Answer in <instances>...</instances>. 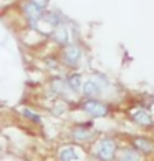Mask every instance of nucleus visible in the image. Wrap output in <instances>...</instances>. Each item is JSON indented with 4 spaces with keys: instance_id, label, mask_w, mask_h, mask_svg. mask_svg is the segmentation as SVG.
<instances>
[{
    "instance_id": "1",
    "label": "nucleus",
    "mask_w": 154,
    "mask_h": 161,
    "mask_svg": "<svg viewBox=\"0 0 154 161\" xmlns=\"http://www.w3.org/2000/svg\"><path fill=\"white\" fill-rule=\"evenodd\" d=\"M118 151H119V145H118L116 138L113 136H101L94 141L93 146V156L98 161H116Z\"/></svg>"
},
{
    "instance_id": "2",
    "label": "nucleus",
    "mask_w": 154,
    "mask_h": 161,
    "mask_svg": "<svg viewBox=\"0 0 154 161\" xmlns=\"http://www.w3.org/2000/svg\"><path fill=\"white\" fill-rule=\"evenodd\" d=\"M78 108L88 115L91 120H96V118H106L109 116L111 113V106L109 103L103 101L101 98H81Z\"/></svg>"
},
{
    "instance_id": "3",
    "label": "nucleus",
    "mask_w": 154,
    "mask_h": 161,
    "mask_svg": "<svg viewBox=\"0 0 154 161\" xmlns=\"http://www.w3.org/2000/svg\"><path fill=\"white\" fill-rule=\"evenodd\" d=\"M81 60H83V48L76 42L63 47L60 50V63L68 70H78Z\"/></svg>"
},
{
    "instance_id": "4",
    "label": "nucleus",
    "mask_w": 154,
    "mask_h": 161,
    "mask_svg": "<svg viewBox=\"0 0 154 161\" xmlns=\"http://www.w3.org/2000/svg\"><path fill=\"white\" fill-rule=\"evenodd\" d=\"M96 130L93 126V121H86V123H78L70 130V138L73 143L78 145H85V143H91L96 141Z\"/></svg>"
},
{
    "instance_id": "5",
    "label": "nucleus",
    "mask_w": 154,
    "mask_h": 161,
    "mask_svg": "<svg viewBox=\"0 0 154 161\" xmlns=\"http://www.w3.org/2000/svg\"><path fill=\"white\" fill-rule=\"evenodd\" d=\"M22 15H23V19H25V22L28 23V27L32 28V30H37L38 28V23L43 20V15H45V12L48 10V8H40L38 5H35L33 2H30V0H25V2L22 3Z\"/></svg>"
},
{
    "instance_id": "6",
    "label": "nucleus",
    "mask_w": 154,
    "mask_h": 161,
    "mask_svg": "<svg viewBox=\"0 0 154 161\" xmlns=\"http://www.w3.org/2000/svg\"><path fill=\"white\" fill-rule=\"evenodd\" d=\"M50 37L58 47H60V48H63V47H66L70 43H73V32H72V28H70L68 23L55 28V30H51Z\"/></svg>"
},
{
    "instance_id": "7",
    "label": "nucleus",
    "mask_w": 154,
    "mask_h": 161,
    "mask_svg": "<svg viewBox=\"0 0 154 161\" xmlns=\"http://www.w3.org/2000/svg\"><path fill=\"white\" fill-rule=\"evenodd\" d=\"M129 118H131L133 123H136L141 128L149 130V128L154 126V118L146 108H134V110H131L129 111Z\"/></svg>"
},
{
    "instance_id": "8",
    "label": "nucleus",
    "mask_w": 154,
    "mask_h": 161,
    "mask_svg": "<svg viewBox=\"0 0 154 161\" xmlns=\"http://www.w3.org/2000/svg\"><path fill=\"white\" fill-rule=\"evenodd\" d=\"M129 145L134 146L139 153H143L144 156H149V154L154 153V141L147 136H143V135H136L129 140Z\"/></svg>"
},
{
    "instance_id": "9",
    "label": "nucleus",
    "mask_w": 154,
    "mask_h": 161,
    "mask_svg": "<svg viewBox=\"0 0 154 161\" xmlns=\"http://www.w3.org/2000/svg\"><path fill=\"white\" fill-rule=\"evenodd\" d=\"M65 80H66V85L70 88L72 95H80L83 90V75L78 70H70L66 75H65Z\"/></svg>"
},
{
    "instance_id": "10",
    "label": "nucleus",
    "mask_w": 154,
    "mask_h": 161,
    "mask_svg": "<svg viewBox=\"0 0 154 161\" xmlns=\"http://www.w3.org/2000/svg\"><path fill=\"white\" fill-rule=\"evenodd\" d=\"M50 90L53 93V97H61V98H66L68 95H72L70 92V88L66 85V80H65V76H53L51 81H50Z\"/></svg>"
},
{
    "instance_id": "11",
    "label": "nucleus",
    "mask_w": 154,
    "mask_h": 161,
    "mask_svg": "<svg viewBox=\"0 0 154 161\" xmlns=\"http://www.w3.org/2000/svg\"><path fill=\"white\" fill-rule=\"evenodd\" d=\"M81 97L83 98H101L103 97V88L94 78L85 80L83 90H81Z\"/></svg>"
},
{
    "instance_id": "12",
    "label": "nucleus",
    "mask_w": 154,
    "mask_h": 161,
    "mask_svg": "<svg viewBox=\"0 0 154 161\" xmlns=\"http://www.w3.org/2000/svg\"><path fill=\"white\" fill-rule=\"evenodd\" d=\"M41 22L46 23V25H50L51 30H55V28L61 27V25H66V19H65V15L60 10H46Z\"/></svg>"
},
{
    "instance_id": "13",
    "label": "nucleus",
    "mask_w": 154,
    "mask_h": 161,
    "mask_svg": "<svg viewBox=\"0 0 154 161\" xmlns=\"http://www.w3.org/2000/svg\"><path fill=\"white\" fill-rule=\"evenodd\" d=\"M116 161H144V154L139 153L134 146H123L118 151Z\"/></svg>"
},
{
    "instance_id": "14",
    "label": "nucleus",
    "mask_w": 154,
    "mask_h": 161,
    "mask_svg": "<svg viewBox=\"0 0 154 161\" xmlns=\"http://www.w3.org/2000/svg\"><path fill=\"white\" fill-rule=\"evenodd\" d=\"M81 154L75 145H65L58 150V161H80Z\"/></svg>"
},
{
    "instance_id": "15",
    "label": "nucleus",
    "mask_w": 154,
    "mask_h": 161,
    "mask_svg": "<svg viewBox=\"0 0 154 161\" xmlns=\"http://www.w3.org/2000/svg\"><path fill=\"white\" fill-rule=\"evenodd\" d=\"M20 113H22V116L25 118V120L32 121L33 125H41V121H43L38 113L33 111L32 108H28V106H22V108H20Z\"/></svg>"
},
{
    "instance_id": "16",
    "label": "nucleus",
    "mask_w": 154,
    "mask_h": 161,
    "mask_svg": "<svg viewBox=\"0 0 154 161\" xmlns=\"http://www.w3.org/2000/svg\"><path fill=\"white\" fill-rule=\"evenodd\" d=\"M30 2H33L35 5H38L40 8H48V5H50V0H30Z\"/></svg>"
}]
</instances>
